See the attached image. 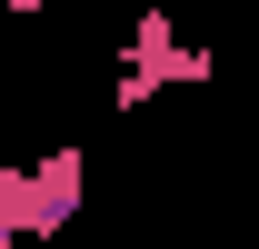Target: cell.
<instances>
[{"instance_id":"1","label":"cell","mask_w":259,"mask_h":249,"mask_svg":"<svg viewBox=\"0 0 259 249\" xmlns=\"http://www.w3.org/2000/svg\"><path fill=\"white\" fill-rule=\"evenodd\" d=\"M0 10H10V20H40V10H50V0H0Z\"/></svg>"}]
</instances>
